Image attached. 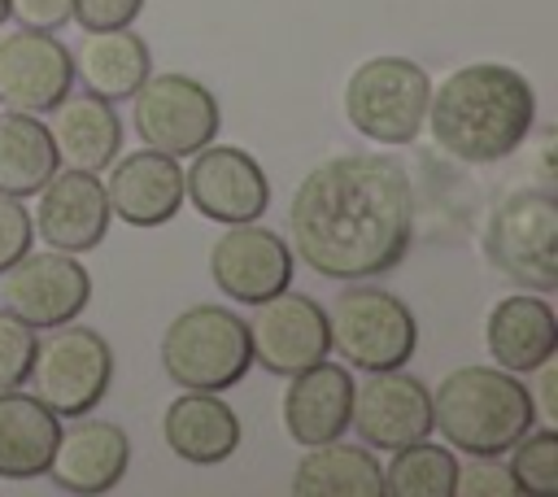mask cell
I'll return each mask as SVG.
<instances>
[{"mask_svg": "<svg viewBox=\"0 0 558 497\" xmlns=\"http://www.w3.org/2000/svg\"><path fill=\"white\" fill-rule=\"evenodd\" d=\"M31 397H39L61 423L92 414L109 388H113V349L96 327L83 323H57L35 340L31 375H26Z\"/></svg>", "mask_w": 558, "mask_h": 497, "instance_id": "obj_8", "label": "cell"}, {"mask_svg": "<svg viewBox=\"0 0 558 497\" xmlns=\"http://www.w3.org/2000/svg\"><path fill=\"white\" fill-rule=\"evenodd\" d=\"M480 248L497 275L519 288L554 292L558 288V201L545 183H523L497 196L488 209Z\"/></svg>", "mask_w": 558, "mask_h": 497, "instance_id": "obj_4", "label": "cell"}, {"mask_svg": "<svg viewBox=\"0 0 558 497\" xmlns=\"http://www.w3.org/2000/svg\"><path fill=\"white\" fill-rule=\"evenodd\" d=\"M74 61V78L83 83V92L118 105L131 100L135 87L153 74V48L140 31L118 26V31H83L78 48L70 52Z\"/></svg>", "mask_w": 558, "mask_h": 497, "instance_id": "obj_22", "label": "cell"}, {"mask_svg": "<svg viewBox=\"0 0 558 497\" xmlns=\"http://www.w3.org/2000/svg\"><path fill=\"white\" fill-rule=\"evenodd\" d=\"M35 235L48 244V248H61V253H92L105 244L109 235V222H113V209H109V196H105V179L92 174V170H70V166H57V174L35 192Z\"/></svg>", "mask_w": 558, "mask_h": 497, "instance_id": "obj_16", "label": "cell"}, {"mask_svg": "<svg viewBox=\"0 0 558 497\" xmlns=\"http://www.w3.org/2000/svg\"><path fill=\"white\" fill-rule=\"evenodd\" d=\"M423 131L462 166H493L514 157L536 131V92L523 70L501 61H471L432 83Z\"/></svg>", "mask_w": 558, "mask_h": 497, "instance_id": "obj_2", "label": "cell"}, {"mask_svg": "<svg viewBox=\"0 0 558 497\" xmlns=\"http://www.w3.org/2000/svg\"><path fill=\"white\" fill-rule=\"evenodd\" d=\"M296 497H384V462L366 445L323 440L310 445L292 471Z\"/></svg>", "mask_w": 558, "mask_h": 497, "instance_id": "obj_25", "label": "cell"}, {"mask_svg": "<svg viewBox=\"0 0 558 497\" xmlns=\"http://www.w3.org/2000/svg\"><path fill=\"white\" fill-rule=\"evenodd\" d=\"M296 257L288 240L257 222H227L209 244V279L227 301H270L275 292L292 288Z\"/></svg>", "mask_w": 558, "mask_h": 497, "instance_id": "obj_12", "label": "cell"}, {"mask_svg": "<svg viewBox=\"0 0 558 497\" xmlns=\"http://www.w3.org/2000/svg\"><path fill=\"white\" fill-rule=\"evenodd\" d=\"M349 414H353V375H349L344 362L323 357V362L288 375L279 419H283L288 440H296L301 449L344 436Z\"/></svg>", "mask_w": 558, "mask_h": 497, "instance_id": "obj_20", "label": "cell"}, {"mask_svg": "<svg viewBox=\"0 0 558 497\" xmlns=\"http://www.w3.org/2000/svg\"><path fill=\"white\" fill-rule=\"evenodd\" d=\"M458 458L449 445H432V436L392 449L384 466V493L388 497H453Z\"/></svg>", "mask_w": 558, "mask_h": 497, "instance_id": "obj_27", "label": "cell"}, {"mask_svg": "<svg viewBox=\"0 0 558 497\" xmlns=\"http://www.w3.org/2000/svg\"><path fill=\"white\" fill-rule=\"evenodd\" d=\"M323 314H327V344L349 371H392L405 366L418 349L414 310L397 292L371 279H353L344 292L331 296Z\"/></svg>", "mask_w": 558, "mask_h": 497, "instance_id": "obj_5", "label": "cell"}, {"mask_svg": "<svg viewBox=\"0 0 558 497\" xmlns=\"http://www.w3.org/2000/svg\"><path fill=\"white\" fill-rule=\"evenodd\" d=\"M161 440L174 458L192 466H218L240 449L244 427L240 414L222 401V392L183 388L161 414Z\"/></svg>", "mask_w": 558, "mask_h": 497, "instance_id": "obj_21", "label": "cell"}, {"mask_svg": "<svg viewBox=\"0 0 558 497\" xmlns=\"http://www.w3.org/2000/svg\"><path fill=\"white\" fill-rule=\"evenodd\" d=\"M131 122L144 148H157L166 157H192L196 148H205L209 140H218L222 131V109L218 96L179 70H161L148 74L135 96H131Z\"/></svg>", "mask_w": 558, "mask_h": 497, "instance_id": "obj_9", "label": "cell"}, {"mask_svg": "<svg viewBox=\"0 0 558 497\" xmlns=\"http://www.w3.org/2000/svg\"><path fill=\"white\" fill-rule=\"evenodd\" d=\"M414 179L388 153H336L288 201V248L323 279H379L414 244Z\"/></svg>", "mask_w": 558, "mask_h": 497, "instance_id": "obj_1", "label": "cell"}, {"mask_svg": "<svg viewBox=\"0 0 558 497\" xmlns=\"http://www.w3.org/2000/svg\"><path fill=\"white\" fill-rule=\"evenodd\" d=\"M349 427L375 453L414 445V440L432 436V388L418 375H410L405 366L366 371V379L353 384Z\"/></svg>", "mask_w": 558, "mask_h": 497, "instance_id": "obj_13", "label": "cell"}, {"mask_svg": "<svg viewBox=\"0 0 558 497\" xmlns=\"http://www.w3.org/2000/svg\"><path fill=\"white\" fill-rule=\"evenodd\" d=\"M126 466H131V436L109 419L78 414V419L61 423V436H57V449H52L44 475L61 493L96 497V493L118 488Z\"/></svg>", "mask_w": 558, "mask_h": 497, "instance_id": "obj_17", "label": "cell"}, {"mask_svg": "<svg viewBox=\"0 0 558 497\" xmlns=\"http://www.w3.org/2000/svg\"><path fill=\"white\" fill-rule=\"evenodd\" d=\"M148 0H70V22H78L83 31H118L140 22Z\"/></svg>", "mask_w": 558, "mask_h": 497, "instance_id": "obj_31", "label": "cell"}, {"mask_svg": "<svg viewBox=\"0 0 558 497\" xmlns=\"http://www.w3.org/2000/svg\"><path fill=\"white\" fill-rule=\"evenodd\" d=\"M57 144L39 113L0 109V196H35L57 174Z\"/></svg>", "mask_w": 558, "mask_h": 497, "instance_id": "obj_26", "label": "cell"}, {"mask_svg": "<svg viewBox=\"0 0 558 497\" xmlns=\"http://www.w3.org/2000/svg\"><path fill=\"white\" fill-rule=\"evenodd\" d=\"M183 201L218 227L257 222L270 209V179L248 148L209 140L192 153V166L183 170Z\"/></svg>", "mask_w": 558, "mask_h": 497, "instance_id": "obj_10", "label": "cell"}, {"mask_svg": "<svg viewBox=\"0 0 558 497\" xmlns=\"http://www.w3.org/2000/svg\"><path fill=\"white\" fill-rule=\"evenodd\" d=\"M48 135L57 144V161L70 170L105 174V166L122 153V118L109 100L92 92H70L48 122Z\"/></svg>", "mask_w": 558, "mask_h": 497, "instance_id": "obj_23", "label": "cell"}, {"mask_svg": "<svg viewBox=\"0 0 558 497\" xmlns=\"http://www.w3.org/2000/svg\"><path fill=\"white\" fill-rule=\"evenodd\" d=\"M9 17L31 31H61L70 22V0H9Z\"/></svg>", "mask_w": 558, "mask_h": 497, "instance_id": "obj_33", "label": "cell"}, {"mask_svg": "<svg viewBox=\"0 0 558 497\" xmlns=\"http://www.w3.org/2000/svg\"><path fill=\"white\" fill-rule=\"evenodd\" d=\"M74 87L70 48L57 31L17 26L0 35V105L17 113H52Z\"/></svg>", "mask_w": 558, "mask_h": 497, "instance_id": "obj_15", "label": "cell"}, {"mask_svg": "<svg viewBox=\"0 0 558 497\" xmlns=\"http://www.w3.org/2000/svg\"><path fill=\"white\" fill-rule=\"evenodd\" d=\"M536 427V405L523 375L501 366H458L432 388V432L453 453L506 458V449Z\"/></svg>", "mask_w": 558, "mask_h": 497, "instance_id": "obj_3", "label": "cell"}, {"mask_svg": "<svg viewBox=\"0 0 558 497\" xmlns=\"http://www.w3.org/2000/svg\"><path fill=\"white\" fill-rule=\"evenodd\" d=\"M248 340H253V366H262L279 379H288V375H296V371H305L331 353L323 305L305 292H292V288L253 305Z\"/></svg>", "mask_w": 558, "mask_h": 497, "instance_id": "obj_14", "label": "cell"}, {"mask_svg": "<svg viewBox=\"0 0 558 497\" xmlns=\"http://www.w3.org/2000/svg\"><path fill=\"white\" fill-rule=\"evenodd\" d=\"M61 419L31 392L9 388L0 392V480L26 484L48 471V458L57 449Z\"/></svg>", "mask_w": 558, "mask_h": 497, "instance_id": "obj_24", "label": "cell"}, {"mask_svg": "<svg viewBox=\"0 0 558 497\" xmlns=\"http://www.w3.org/2000/svg\"><path fill=\"white\" fill-rule=\"evenodd\" d=\"M536 170H541V183H545V187H554V183H558V170H554V131H545V140H541Z\"/></svg>", "mask_w": 558, "mask_h": 497, "instance_id": "obj_35", "label": "cell"}, {"mask_svg": "<svg viewBox=\"0 0 558 497\" xmlns=\"http://www.w3.org/2000/svg\"><path fill=\"white\" fill-rule=\"evenodd\" d=\"M35 340H39V331H35L31 323H22L13 310L0 305V392L26 388L31 357H35Z\"/></svg>", "mask_w": 558, "mask_h": 497, "instance_id": "obj_29", "label": "cell"}, {"mask_svg": "<svg viewBox=\"0 0 558 497\" xmlns=\"http://www.w3.org/2000/svg\"><path fill=\"white\" fill-rule=\"evenodd\" d=\"M161 371L179 388L227 392L253 371L248 323L227 305H187L161 331Z\"/></svg>", "mask_w": 558, "mask_h": 497, "instance_id": "obj_6", "label": "cell"}, {"mask_svg": "<svg viewBox=\"0 0 558 497\" xmlns=\"http://www.w3.org/2000/svg\"><path fill=\"white\" fill-rule=\"evenodd\" d=\"M506 453H510L506 471H510L519 493H527V497H554L558 493V432L549 423L527 427Z\"/></svg>", "mask_w": 558, "mask_h": 497, "instance_id": "obj_28", "label": "cell"}, {"mask_svg": "<svg viewBox=\"0 0 558 497\" xmlns=\"http://www.w3.org/2000/svg\"><path fill=\"white\" fill-rule=\"evenodd\" d=\"M35 244V222L31 209L17 196H0V275Z\"/></svg>", "mask_w": 558, "mask_h": 497, "instance_id": "obj_32", "label": "cell"}, {"mask_svg": "<svg viewBox=\"0 0 558 497\" xmlns=\"http://www.w3.org/2000/svg\"><path fill=\"white\" fill-rule=\"evenodd\" d=\"M105 179V196L113 218H122L126 227H166L187 201H183V166L179 157H166L157 148H135V153H118Z\"/></svg>", "mask_w": 558, "mask_h": 497, "instance_id": "obj_18", "label": "cell"}, {"mask_svg": "<svg viewBox=\"0 0 558 497\" xmlns=\"http://www.w3.org/2000/svg\"><path fill=\"white\" fill-rule=\"evenodd\" d=\"M532 375V384H527V392H532V405H536V419L541 423H558V357H549V362H541L536 371H527Z\"/></svg>", "mask_w": 558, "mask_h": 497, "instance_id": "obj_34", "label": "cell"}, {"mask_svg": "<svg viewBox=\"0 0 558 497\" xmlns=\"http://www.w3.org/2000/svg\"><path fill=\"white\" fill-rule=\"evenodd\" d=\"M0 22H9V0H0Z\"/></svg>", "mask_w": 558, "mask_h": 497, "instance_id": "obj_36", "label": "cell"}, {"mask_svg": "<svg viewBox=\"0 0 558 497\" xmlns=\"http://www.w3.org/2000/svg\"><path fill=\"white\" fill-rule=\"evenodd\" d=\"M458 497H514V480L506 471V462L497 458H466L458 462V480H453Z\"/></svg>", "mask_w": 558, "mask_h": 497, "instance_id": "obj_30", "label": "cell"}, {"mask_svg": "<svg viewBox=\"0 0 558 497\" xmlns=\"http://www.w3.org/2000/svg\"><path fill=\"white\" fill-rule=\"evenodd\" d=\"M484 349H488L493 366L523 375V379L541 362L558 357V314L545 301V292L519 288V292L493 301V310L484 318Z\"/></svg>", "mask_w": 558, "mask_h": 497, "instance_id": "obj_19", "label": "cell"}, {"mask_svg": "<svg viewBox=\"0 0 558 497\" xmlns=\"http://www.w3.org/2000/svg\"><path fill=\"white\" fill-rule=\"evenodd\" d=\"M432 74L414 57H366L344 78V118L353 131L384 148L414 144L427 118Z\"/></svg>", "mask_w": 558, "mask_h": 497, "instance_id": "obj_7", "label": "cell"}, {"mask_svg": "<svg viewBox=\"0 0 558 497\" xmlns=\"http://www.w3.org/2000/svg\"><path fill=\"white\" fill-rule=\"evenodd\" d=\"M92 301V275L78 262V253L61 248H26L4 275H0V305L13 310L35 331H48L57 323H70Z\"/></svg>", "mask_w": 558, "mask_h": 497, "instance_id": "obj_11", "label": "cell"}]
</instances>
